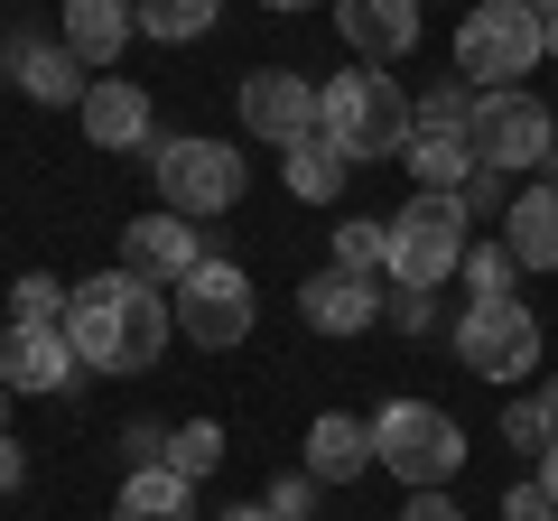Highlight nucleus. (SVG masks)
Instances as JSON below:
<instances>
[{
  "instance_id": "nucleus-1",
  "label": "nucleus",
  "mask_w": 558,
  "mask_h": 521,
  "mask_svg": "<svg viewBox=\"0 0 558 521\" xmlns=\"http://www.w3.org/2000/svg\"><path fill=\"white\" fill-rule=\"evenodd\" d=\"M178 317H168V289L131 280V270H94V280L65 289V344H75L84 373H149L168 354Z\"/></svg>"
},
{
  "instance_id": "nucleus-2",
  "label": "nucleus",
  "mask_w": 558,
  "mask_h": 521,
  "mask_svg": "<svg viewBox=\"0 0 558 521\" xmlns=\"http://www.w3.org/2000/svg\"><path fill=\"white\" fill-rule=\"evenodd\" d=\"M317 141H336L344 168L400 159V149H410V94H400L381 65H344V75L317 84Z\"/></svg>"
},
{
  "instance_id": "nucleus-3",
  "label": "nucleus",
  "mask_w": 558,
  "mask_h": 521,
  "mask_svg": "<svg viewBox=\"0 0 558 521\" xmlns=\"http://www.w3.org/2000/svg\"><path fill=\"white\" fill-rule=\"evenodd\" d=\"M149 178H159V205H168V215H186V223L233 215V205L252 196V159H242L233 141H215V131L149 141Z\"/></svg>"
},
{
  "instance_id": "nucleus-4",
  "label": "nucleus",
  "mask_w": 558,
  "mask_h": 521,
  "mask_svg": "<svg viewBox=\"0 0 558 521\" xmlns=\"http://www.w3.org/2000/svg\"><path fill=\"white\" fill-rule=\"evenodd\" d=\"M373 465H391L410 494H447L465 465V428L438 401H381L373 410Z\"/></svg>"
},
{
  "instance_id": "nucleus-5",
  "label": "nucleus",
  "mask_w": 558,
  "mask_h": 521,
  "mask_svg": "<svg viewBox=\"0 0 558 521\" xmlns=\"http://www.w3.org/2000/svg\"><path fill=\"white\" fill-rule=\"evenodd\" d=\"M168 317H178V336L196 344V354H233V344H252V326H260V289H252L242 260L205 252L196 270L168 289Z\"/></svg>"
},
{
  "instance_id": "nucleus-6",
  "label": "nucleus",
  "mask_w": 558,
  "mask_h": 521,
  "mask_svg": "<svg viewBox=\"0 0 558 521\" xmlns=\"http://www.w3.org/2000/svg\"><path fill=\"white\" fill-rule=\"evenodd\" d=\"M391 223V252H381V270H391V289H447L465 270V242H475V223H465L457 196H410Z\"/></svg>"
},
{
  "instance_id": "nucleus-7",
  "label": "nucleus",
  "mask_w": 558,
  "mask_h": 521,
  "mask_svg": "<svg viewBox=\"0 0 558 521\" xmlns=\"http://www.w3.org/2000/svg\"><path fill=\"white\" fill-rule=\"evenodd\" d=\"M531 65H549V57H539V20L521 0H475L457 20V84L465 94H512Z\"/></svg>"
},
{
  "instance_id": "nucleus-8",
  "label": "nucleus",
  "mask_w": 558,
  "mask_h": 521,
  "mask_svg": "<svg viewBox=\"0 0 558 521\" xmlns=\"http://www.w3.org/2000/svg\"><path fill=\"white\" fill-rule=\"evenodd\" d=\"M539 354H549V336H539V317L521 299H484V307H465V317H457V363L475 381H494V391L531 381Z\"/></svg>"
},
{
  "instance_id": "nucleus-9",
  "label": "nucleus",
  "mask_w": 558,
  "mask_h": 521,
  "mask_svg": "<svg viewBox=\"0 0 558 521\" xmlns=\"http://www.w3.org/2000/svg\"><path fill=\"white\" fill-rule=\"evenodd\" d=\"M465 141H475V168L484 178H512V168H539L558 141V112L539 94H475V121H465Z\"/></svg>"
},
{
  "instance_id": "nucleus-10",
  "label": "nucleus",
  "mask_w": 558,
  "mask_h": 521,
  "mask_svg": "<svg viewBox=\"0 0 558 521\" xmlns=\"http://www.w3.org/2000/svg\"><path fill=\"white\" fill-rule=\"evenodd\" d=\"M242 131H252L260 149H289L317 131V84L299 75V65H252L242 75Z\"/></svg>"
},
{
  "instance_id": "nucleus-11",
  "label": "nucleus",
  "mask_w": 558,
  "mask_h": 521,
  "mask_svg": "<svg viewBox=\"0 0 558 521\" xmlns=\"http://www.w3.org/2000/svg\"><path fill=\"white\" fill-rule=\"evenodd\" d=\"M196 260H205V233L186 215H168V205H149V215L121 223V260L112 270H131V280H149V289H178Z\"/></svg>"
},
{
  "instance_id": "nucleus-12",
  "label": "nucleus",
  "mask_w": 558,
  "mask_h": 521,
  "mask_svg": "<svg viewBox=\"0 0 558 521\" xmlns=\"http://www.w3.org/2000/svg\"><path fill=\"white\" fill-rule=\"evenodd\" d=\"M75 121H84V141L94 149H121V159H149V141H159V102H149V84H131V75H94L84 84V102H75Z\"/></svg>"
},
{
  "instance_id": "nucleus-13",
  "label": "nucleus",
  "mask_w": 558,
  "mask_h": 521,
  "mask_svg": "<svg viewBox=\"0 0 558 521\" xmlns=\"http://www.w3.org/2000/svg\"><path fill=\"white\" fill-rule=\"evenodd\" d=\"M0 381L10 391H75L84 381V363H75V344H65V326H0Z\"/></svg>"
},
{
  "instance_id": "nucleus-14",
  "label": "nucleus",
  "mask_w": 558,
  "mask_h": 521,
  "mask_svg": "<svg viewBox=\"0 0 558 521\" xmlns=\"http://www.w3.org/2000/svg\"><path fill=\"white\" fill-rule=\"evenodd\" d=\"M381 299H391V289H381L373 270H317V280L299 289V317L317 326V336H373Z\"/></svg>"
},
{
  "instance_id": "nucleus-15",
  "label": "nucleus",
  "mask_w": 558,
  "mask_h": 521,
  "mask_svg": "<svg viewBox=\"0 0 558 521\" xmlns=\"http://www.w3.org/2000/svg\"><path fill=\"white\" fill-rule=\"evenodd\" d=\"M336 38L354 47V65H391L418 47V0H336Z\"/></svg>"
},
{
  "instance_id": "nucleus-16",
  "label": "nucleus",
  "mask_w": 558,
  "mask_h": 521,
  "mask_svg": "<svg viewBox=\"0 0 558 521\" xmlns=\"http://www.w3.org/2000/svg\"><path fill=\"white\" fill-rule=\"evenodd\" d=\"M10 84H20L28 102H57V112H75L94 75H84V57H75L65 38H10Z\"/></svg>"
},
{
  "instance_id": "nucleus-17",
  "label": "nucleus",
  "mask_w": 558,
  "mask_h": 521,
  "mask_svg": "<svg viewBox=\"0 0 558 521\" xmlns=\"http://www.w3.org/2000/svg\"><path fill=\"white\" fill-rule=\"evenodd\" d=\"M307 475L317 484H354L363 465H373V420H354V410H317L307 420Z\"/></svg>"
},
{
  "instance_id": "nucleus-18",
  "label": "nucleus",
  "mask_w": 558,
  "mask_h": 521,
  "mask_svg": "<svg viewBox=\"0 0 558 521\" xmlns=\"http://www.w3.org/2000/svg\"><path fill=\"white\" fill-rule=\"evenodd\" d=\"M57 38L84 57V75L94 65H112L121 47H131V0H57Z\"/></svg>"
},
{
  "instance_id": "nucleus-19",
  "label": "nucleus",
  "mask_w": 558,
  "mask_h": 521,
  "mask_svg": "<svg viewBox=\"0 0 558 521\" xmlns=\"http://www.w3.org/2000/svg\"><path fill=\"white\" fill-rule=\"evenodd\" d=\"M502 252L521 270H558V186H521L502 205Z\"/></svg>"
},
{
  "instance_id": "nucleus-20",
  "label": "nucleus",
  "mask_w": 558,
  "mask_h": 521,
  "mask_svg": "<svg viewBox=\"0 0 558 521\" xmlns=\"http://www.w3.org/2000/svg\"><path fill=\"white\" fill-rule=\"evenodd\" d=\"M400 168H410L418 196H465V178H475V141H465V131H410Z\"/></svg>"
},
{
  "instance_id": "nucleus-21",
  "label": "nucleus",
  "mask_w": 558,
  "mask_h": 521,
  "mask_svg": "<svg viewBox=\"0 0 558 521\" xmlns=\"http://www.w3.org/2000/svg\"><path fill=\"white\" fill-rule=\"evenodd\" d=\"M112 521H196V484L168 475V465H121Z\"/></svg>"
},
{
  "instance_id": "nucleus-22",
  "label": "nucleus",
  "mask_w": 558,
  "mask_h": 521,
  "mask_svg": "<svg viewBox=\"0 0 558 521\" xmlns=\"http://www.w3.org/2000/svg\"><path fill=\"white\" fill-rule=\"evenodd\" d=\"M279 178H289V196H299V205H336L354 168H344V149H336V141H317V131H307V141L279 149Z\"/></svg>"
},
{
  "instance_id": "nucleus-23",
  "label": "nucleus",
  "mask_w": 558,
  "mask_h": 521,
  "mask_svg": "<svg viewBox=\"0 0 558 521\" xmlns=\"http://www.w3.org/2000/svg\"><path fill=\"white\" fill-rule=\"evenodd\" d=\"M215 20H223V0H131V28H140V38H159V47L205 38Z\"/></svg>"
},
{
  "instance_id": "nucleus-24",
  "label": "nucleus",
  "mask_w": 558,
  "mask_h": 521,
  "mask_svg": "<svg viewBox=\"0 0 558 521\" xmlns=\"http://www.w3.org/2000/svg\"><path fill=\"white\" fill-rule=\"evenodd\" d=\"M159 465H168V475H186V484H205V475L223 465V420H178Z\"/></svg>"
},
{
  "instance_id": "nucleus-25",
  "label": "nucleus",
  "mask_w": 558,
  "mask_h": 521,
  "mask_svg": "<svg viewBox=\"0 0 558 521\" xmlns=\"http://www.w3.org/2000/svg\"><path fill=\"white\" fill-rule=\"evenodd\" d=\"M457 280H465V307H484V299H512V289H521V260L502 252V242H465Z\"/></svg>"
},
{
  "instance_id": "nucleus-26",
  "label": "nucleus",
  "mask_w": 558,
  "mask_h": 521,
  "mask_svg": "<svg viewBox=\"0 0 558 521\" xmlns=\"http://www.w3.org/2000/svg\"><path fill=\"white\" fill-rule=\"evenodd\" d=\"M381 252H391V223L354 215V223H336V260H326V270H381Z\"/></svg>"
},
{
  "instance_id": "nucleus-27",
  "label": "nucleus",
  "mask_w": 558,
  "mask_h": 521,
  "mask_svg": "<svg viewBox=\"0 0 558 521\" xmlns=\"http://www.w3.org/2000/svg\"><path fill=\"white\" fill-rule=\"evenodd\" d=\"M10 326H65V289L47 270H20L10 280Z\"/></svg>"
},
{
  "instance_id": "nucleus-28",
  "label": "nucleus",
  "mask_w": 558,
  "mask_h": 521,
  "mask_svg": "<svg viewBox=\"0 0 558 521\" xmlns=\"http://www.w3.org/2000/svg\"><path fill=\"white\" fill-rule=\"evenodd\" d=\"M475 121V94L465 84H428V94L410 102V131H465Z\"/></svg>"
},
{
  "instance_id": "nucleus-29",
  "label": "nucleus",
  "mask_w": 558,
  "mask_h": 521,
  "mask_svg": "<svg viewBox=\"0 0 558 521\" xmlns=\"http://www.w3.org/2000/svg\"><path fill=\"white\" fill-rule=\"evenodd\" d=\"M502 447H512V457H549V420H539V401H502Z\"/></svg>"
},
{
  "instance_id": "nucleus-30",
  "label": "nucleus",
  "mask_w": 558,
  "mask_h": 521,
  "mask_svg": "<svg viewBox=\"0 0 558 521\" xmlns=\"http://www.w3.org/2000/svg\"><path fill=\"white\" fill-rule=\"evenodd\" d=\"M381 326H391V336H428V326H438V289H391V299H381Z\"/></svg>"
},
{
  "instance_id": "nucleus-31",
  "label": "nucleus",
  "mask_w": 558,
  "mask_h": 521,
  "mask_svg": "<svg viewBox=\"0 0 558 521\" xmlns=\"http://www.w3.org/2000/svg\"><path fill=\"white\" fill-rule=\"evenodd\" d=\"M317 494H326V484L299 465V475H270V494H260V502H270L279 521H307V512H317Z\"/></svg>"
},
{
  "instance_id": "nucleus-32",
  "label": "nucleus",
  "mask_w": 558,
  "mask_h": 521,
  "mask_svg": "<svg viewBox=\"0 0 558 521\" xmlns=\"http://www.w3.org/2000/svg\"><path fill=\"white\" fill-rule=\"evenodd\" d=\"M121 457H131V465H159L168 457V428L159 420H131V428H121Z\"/></svg>"
},
{
  "instance_id": "nucleus-33",
  "label": "nucleus",
  "mask_w": 558,
  "mask_h": 521,
  "mask_svg": "<svg viewBox=\"0 0 558 521\" xmlns=\"http://www.w3.org/2000/svg\"><path fill=\"white\" fill-rule=\"evenodd\" d=\"M502 521H558V502L539 494V475H531V484H512V494H502Z\"/></svg>"
},
{
  "instance_id": "nucleus-34",
  "label": "nucleus",
  "mask_w": 558,
  "mask_h": 521,
  "mask_svg": "<svg viewBox=\"0 0 558 521\" xmlns=\"http://www.w3.org/2000/svg\"><path fill=\"white\" fill-rule=\"evenodd\" d=\"M465 223H484V215H494V205H502V178H484V168H475V178H465Z\"/></svg>"
},
{
  "instance_id": "nucleus-35",
  "label": "nucleus",
  "mask_w": 558,
  "mask_h": 521,
  "mask_svg": "<svg viewBox=\"0 0 558 521\" xmlns=\"http://www.w3.org/2000/svg\"><path fill=\"white\" fill-rule=\"evenodd\" d=\"M400 521H465V512L447 494H410V502H400Z\"/></svg>"
},
{
  "instance_id": "nucleus-36",
  "label": "nucleus",
  "mask_w": 558,
  "mask_h": 521,
  "mask_svg": "<svg viewBox=\"0 0 558 521\" xmlns=\"http://www.w3.org/2000/svg\"><path fill=\"white\" fill-rule=\"evenodd\" d=\"M20 484H28V447L0 438V494H20Z\"/></svg>"
},
{
  "instance_id": "nucleus-37",
  "label": "nucleus",
  "mask_w": 558,
  "mask_h": 521,
  "mask_svg": "<svg viewBox=\"0 0 558 521\" xmlns=\"http://www.w3.org/2000/svg\"><path fill=\"white\" fill-rule=\"evenodd\" d=\"M531 401H539V420H549V438H558V373H549V381H539Z\"/></svg>"
},
{
  "instance_id": "nucleus-38",
  "label": "nucleus",
  "mask_w": 558,
  "mask_h": 521,
  "mask_svg": "<svg viewBox=\"0 0 558 521\" xmlns=\"http://www.w3.org/2000/svg\"><path fill=\"white\" fill-rule=\"evenodd\" d=\"M215 521H279L270 502H233V512H215Z\"/></svg>"
},
{
  "instance_id": "nucleus-39",
  "label": "nucleus",
  "mask_w": 558,
  "mask_h": 521,
  "mask_svg": "<svg viewBox=\"0 0 558 521\" xmlns=\"http://www.w3.org/2000/svg\"><path fill=\"white\" fill-rule=\"evenodd\" d=\"M539 494L558 502V447H549V457H539Z\"/></svg>"
},
{
  "instance_id": "nucleus-40",
  "label": "nucleus",
  "mask_w": 558,
  "mask_h": 521,
  "mask_svg": "<svg viewBox=\"0 0 558 521\" xmlns=\"http://www.w3.org/2000/svg\"><path fill=\"white\" fill-rule=\"evenodd\" d=\"M539 57H549V65H558V20H539Z\"/></svg>"
},
{
  "instance_id": "nucleus-41",
  "label": "nucleus",
  "mask_w": 558,
  "mask_h": 521,
  "mask_svg": "<svg viewBox=\"0 0 558 521\" xmlns=\"http://www.w3.org/2000/svg\"><path fill=\"white\" fill-rule=\"evenodd\" d=\"M260 10H279V20H289V10H317V0H260ZM326 10H336V0H326Z\"/></svg>"
},
{
  "instance_id": "nucleus-42",
  "label": "nucleus",
  "mask_w": 558,
  "mask_h": 521,
  "mask_svg": "<svg viewBox=\"0 0 558 521\" xmlns=\"http://www.w3.org/2000/svg\"><path fill=\"white\" fill-rule=\"evenodd\" d=\"M539 186H558V141H549V159H539Z\"/></svg>"
},
{
  "instance_id": "nucleus-43",
  "label": "nucleus",
  "mask_w": 558,
  "mask_h": 521,
  "mask_svg": "<svg viewBox=\"0 0 558 521\" xmlns=\"http://www.w3.org/2000/svg\"><path fill=\"white\" fill-rule=\"evenodd\" d=\"M10 401H20V391H10V381H0V438H10Z\"/></svg>"
},
{
  "instance_id": "nucleus-44",
  "label": "nucleus",
  "mask_w": 558,
  "mask_h": 521,
  "mask_svg": "<svg viewBox=\"0 0 558 521\" xmlns=\"http://www.w3.org/2000/svg\"><path fill=\"white\" fill-rule=\"evenodd\" d=\"M521 10H531V20H558V0H521Z\"/></svg>"
}]
</instances>
